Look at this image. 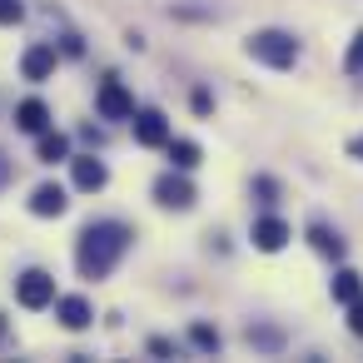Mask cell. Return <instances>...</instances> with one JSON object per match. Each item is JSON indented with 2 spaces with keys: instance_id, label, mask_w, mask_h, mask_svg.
Segmentation results:
<instances>
[{
  "instance_id": "obj_7",
  "label": "cell",
  "mask_w": 363,
  "mask_h": 363,
  "mask_svg": "<svg viewBox=\"0 0 363 363\" xmlns=\"http://www.w3.org/2000/svg\"><path fill=\"white\" fill-rule=\"evenodd\" d=\"M70 174H75V189H85V194H95V189L110 184V169H105V160H95V155L70 160Z\"/></svg>"
},
{
  "instance_id": "obj_15",
  "label": "cell",
  "mask_w": 363,
  "mask_h": 363,
  "mask_svg": "<svg viewBox=\"0 0 363 363\" xmlns=\"http://www.w3.org/2000/svg\"><path fill=\"white\" fill-rule=\"evenodd\" d=\"M328 289H333V298H338V303H353V298H358V294H363V279H358V274H353V269H338V274H333V284H328Z\"/></svg>"
},
{
  "instance_id": "obj_13",
  "label": "cell",
  "mask_w": 363,
  "mask_h": 363,
  "mask_svg": "<svg viewBox=\"0 0 363 363\" xmlns=\"http://www.w3.org/2000/svg\"><path fill=\"white\" fill-rule=\"evenodd\" d=\"M35 160H40V164H60V160H70V140H65V135H50V130H40Z\"/></svg>"
},
{
  "instance_id": "obj_1",
  "label": "cell",
  "mask_w": 363,
  "mask_h": 363,
  "mask_svg": "<svg viewBox=\"0 0 363 363\" xmlns=\"http://www.w3.org/2000/svg\"><path fill=\"white\" fill-rule=\"evenodd\" d=\"M130 244H135V229L120 224V219H95V224H85V229H80V244H75V269H80V279H110L115 264L130 254Z\"/></svg>"
},
{
  "instance_id": "obj_27",
  "label": "cell",
  "mask_w": 363,
  "mask_h": 363,
  "mask_svg": "<svg viewBox=\"0 0 363 363\" xmlns=\"http://www.w3.org/2000/svg\"><path fill=\"white\" fill-rule=\"evenodd\" d=\"M0 333H6V318H0Z\"/></svg>"
},
{
  "instance_id": "obj_23",
  "label": "cell",
  "mask_w": 363,
  "mask_h": 363,
  "mask_svg": "<svg viewBox=\"0 0 363 363\" xmlns=\"http://www.w3.org/2000/svg\"><path fill=\"white\" fill-rule=\"evenodd\" d=\"M194 110L209 115V110H214V95H209V90H194Z\"/></svg>"
},
{
  "instance_id": "obj_25",
  "label": "cell",
  "mask_w": 363,
  "mask_h": 363,
  "mask_svg": "<svg viewBox=\"0 0 363 363\" xmlns=\"http://www.w3.org/2000/svg\"><path fill=\"white\" fill-rule=\"evenodd\" d=\"M348 155H353V160H363V135H358V140L348 145Z\"/></svg>"
},
{
  "instance_id": "obj_9",
  "label": "cell",
  "mask_w": 363,
  "mask_h": 363,
  "mask_svg": "<svg viewBox=\"0 0 363 363\" xmlns=\"http://www.w3.org/2000/svg\"><path fill=\"white\" fill-rule=\"evenodd\" d=\"M65 209H70V199H65L60 184H40V189L30 194V214H35V219H60Z\"/></svg>"
},
{
  "instance_id": "obj_26",
  "label": "cell",
  "mask_w": 363,
  "mask_h": 363,
  "mask_svg": "<svg viewBox=\"0 0 363 363\" xmlns=\"http://www.w3.org/2000/svg\"><path fill=\"white\" fill-rule=\"evenodd\" d=\"M6 174H11V164H6V160H0V184H6Z\"/></svg>"
},
{
  "instance_id": "obj_2",
  "label": "cell",
  "mask_w": 363,
  "mask_h": 363,
  "mask_svg": "<svg viewBox=\"0 0 363 363\" xmlns=\"http://www.w3.org/2000/svg\"><path fill=\"white\" fill-rule=\"evenodd\" d=\"M244 50H249L259 65H269V70H289V65L298 60V40H294L289 30H254V35L244 40Z\"/></svg>"
},
{
  "instance_id": "obj_16",
  "label": "cell",
  "mask_w": 363,
  "mask_h": 363,
  "mask_svg": "<svg viewBox=\"0 0 363 363\" xmlns=\"http://www.w3.org/2000/svg\"><path fill=\"white\" fill-rule=\"evenodd\" d=\"M164 150H169V164H174V169H194V164H199V145H194V140H169Z\"/></svg>"
},
{
  "instance_id": "obj_12",
  "label": "cell",
  "mask_w": 363,
  "mask_h": 363,
  "mask_svg": "<svg viewBox=\"0 0 363 363\" xmlns=\"http://www.w3.org/2000/svg\"><path fill=\"white\" fill-rule=\"evenodd\" d=\"M16 130H26V135L50 130V110H45V100H21V105H16Z\"/></svg>"
},
{
  "instance_id": "obj_22",
  "label": "cell",
  "mask_w": 363,
  "mask_h": 363,
  "mask_svg": "<svg viewBox=\"0 0 363 363\" xmlns=\"http://www.w3.org/2000/svg\"><path fill=\"white\" fill-rule=\"evenodd\" d=\"M348 328H353V333L363 338V294H358V298L348 303Z\"/></svg>"
},
{
  "instance_id": "obj_11",
  "label": "cell",
  "mask_w": 363,
  "mask_h": 363,
  "mask_svg": "<svg viewBox=\"0 0 363 363\" xmlns=\"http://www.w3.org/2000/svg\"><path fill=\"white\" fill-rule=\"evenodd\" d=\"M21 75H26V80H50V75H55V45H45V40L30 45L26 60H21Z\"/></svg>"
},
{
  "instance_id": "obj_24",
  "label": "cell",
  "mask_w": 363,
  "mask_h": 363,
  "mask_svg": "<svg viewBox=\"0 0 363 363\" xmlns=\"http://www.w3.org/2000/svg\"><path fill=\"white\" fill-rule=\"evenodd\" d=\"M150 353H155V358H169L174 343H169V338H150Z\"/></svg>"
},
{
  "instance_id": "obj_3",
  "label": "cell",
  "mask_w": 363,
  "mask_h": 363,
  "mask_svg": "<svg viewBox=\"0 0 363 363\" xmlns=\"http://www.w3.org/2000/svg\"><path fill=\"white\" fill-rule=\"evenodd\" d=\"M16 298H21V308H45V303H55V279L45 269H26L16 279Z\"/></svg>"
},
{
  "instance_id": "obj_17",
  "label": "cell",
  "mask_w": 363,
  "mask_h": 363,
  "mask_svg": "<svg viewBox=\"0 0 363 363\" xmlns=\"http://www.w3.org/2000/svg\"><path fill=\"white\" fill-rule=\"evenodd\" d=\"M189 343H194V348H204V353H219V343H224V338H219V328L194 323V328H189Z\"/></svg>"
},
{
  "instance_id": "obj_5",
  "label": "cell",
  "mask_w": 363,
  "mask_h": 363,
  "mask_svg": "<svg viewBox=\"0 0 363 363\" xmlns=\"http://www.w3.org/2000/svg\"><path fill=\"white\" fill-rule=\"evenodd\" d=\"M155 199H160L164 209H194V184L184 179V169H179V174L169 169V174L155 179Z\"/></svg>"
},
{
  "instance_id": "obj_19",
  "label": "cell",
  "mask_w": 363,
  "mask_h": 363,
  "mask_svg": "<svg viewBox=\"0 0 363 363\" xmlns=\"http://www.w3.org/2000/svg\"><path fill=\"white\" fill-rule=\"evenodd\" d=\"M343 70H348V75H363V30L353 35V45H348V60H343Z\"/></svg>"
},
{
  "instance_id": "obj_14",
  "label": "cell",
  "mask_w": 363,
  "mask_h": 363,
  "mask_svg": "<svg viewBox=\"0 0 363 363\" xmlns=\"http://www.w3.org/2000/svg\"><path fill=\"white\" fill-rule=\"evenodd\" d=\"M308 244H313L323 259H343V239H338L328 224H308Z\"/></svg>"
},
{
  "instance_id": "obj_21",
  "label": "cell",
  "mask_w": 363,
  "mask_h": 363,
  "mask_svg": "<svg viewBox=\"0 0 363 363\" xmlns=\"http://www.w3.org/2000/svg\"><path fill=\"white\" fill-rule=\"evenodd\" d=\"M26 16V6H21V0H0V26H16Z\"/></svg>"
},
{
  "instance_id": "obj_18",
  "label": "cell",
  "mask_w": 363,
  "mask_h": 363,
  "mask_svg": "<svg viewBox=\"0 0 363 363\" xmlns=\"http://www.w3.org/2000/svg\"><path fill=\"white\" fill-rule=\"evenodd\" d=\"M254 199H259L264 209H269V204H279V184H274L269 174H259V179H254Z\"/></svg>"
},
{
  "instance_id": "obj_20",
  "label": "cell",
  "mask_w": 363,
  "mask_h": 363,
  "mask_svg": "<svg viewBox=\"0 0 363 363\" xmlns=\"http://www.w3.org/2000/svg\"><path fill=\"white\" fill-rule=\"evenodd\" d=\"M249 343H254V348H279L284 338H279L274 328H249Z\"/></svg>"
},
{
  "instance_id": "obj_6",
  "label": "cell",
  "mask_w": 363,
  "mask_h": 363,
  "mask_svg": "<svg viewBox=\"0 0 363 363\" xmlns=\"http://www.w3.org/2000/svg\"><path fill=\"white\" fill-rule=\"evenodd\" d=\"M130 120H135V140H140L145 150H164V145H169V120H164L160 110H135Z\"/></svg>"
},
{
  "instance_id": "obj_8",
  "label": "cell",
  "mask_w": 363,
  "mask_h": 363,
  "mask_svg": "<svg viewBox=\"0 0 363 363\" xmlns=\"http://www.w3.org/2000/svg\"><path fill=\"white\" fill-rule=\"evenodd\" d=\"M289 239H294V234H289V224H284L279 214H264V219H254V249H264V254H279Z\"/></svg>"
},
{
  "instance_id": "obj_4",
  "label": "cell",
  "mask_w": 363,
  "mask_h": 363,
  "mask_svg": "<svg viewBox=\"0 0 363 363\" xmlns=\"http://www.w3.org/2000/svg\"><path fill=\"white\" fill-rule=\"evenodd\" d=\"M95 105H100V115H105V120H130V115H135V95H130L115 75H110V80H100Z\"/></svg>"
},
{
  "instance_id": "obj_10",
  "label": "cell",
  "mask_w": 363,
  "mask_h": 363,
  "mask_svg": "<svg viewBox=\"0 0 363 363\" xmlns=\"http://www.w3.org/2000/svg\"><path fill=\"white\" fill-rule=\"evenodd\" d=\"M55 318H60L70 333H80V328H90V323H95V308H90V298L70 294V298H60V303H55Z\"/></svg>"
}]
</instances>
